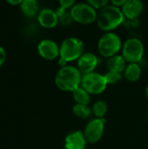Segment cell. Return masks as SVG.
I'll list each match as a JSON object with an SVG mask.
<instances>
[{
  "label": "cell",
  "mask_w": 148,
  "mask_h": 149,
  "mask_svg": "<svg viewBox=\"0 0 148 149\" xmlns=\"http://www.w3.org/2000/svg\"><path fill=\"white\" fill-rule=\"evenodd\" d=\"M144 3L141 0H127L121 7V10L126 19H135L142 14Z\"/></svg>",
  "instance_id": "4fadbf2b"
},
{
  "label": "cell",
  "mask_w": 148,
  "mask_h": 149,
  "mask_svg": "<svg viewBox=\"0 0 148 149\" xmlns=\"http://www.w3.org/2000/svg\"><path fill=\"white\" fill-rule=\"evenodd\" d=\"M10 5H20L23 0H5Z\"/></svg>",
  "instance_id": "4316f807"
},
{
  "label": "cell",
  "mask_w": 148,
  "mask_h": 149,
  "mask_svg": "<svg viewBox=\"0 0 148 149\" xmlns=\"http://www.w3.org/2000/svg\"><path fill=\"white\" fill-rule=\"evenodd\" d=\"M6 60V52L3 47L0 46V68L4 64Z\"/></svg>",
  "instance_id": "d4e9b609"
},
{
  "label": "cell",
  "mask_w": 148,
  "mask_h": 149,
  "mask_svg": "<svg viewBox=\"0 0 148 149\" xmlns=\"http://www.w3.org/2000/svg\"><path fill=\"white\" fill-rule=\"evenodd\" d=\"M126 1L127 0H110V2L112 3L113 5L120 7V8H121L126 3Z\"/></svg>",
  "instance_id": "484cf974"
},
{
  "label": "cell",
  "mask_w": 148,
  "mask_h": 149,
  "mask_svg": "<svg viewBox=\"0 0 148 149\" xmlns=\"http://www.w3.org/2000/svg\"><path fill=\"white\" fill-rule=\"evenodd\" d=\"M84 43L78 38H65L59 45V58L67 63L78 60L85 52Z\"/></svg>",
  "instance_id": "3957f363"
},
{
  "label": "cell",
  "mask_w": 148,
  "mask_h": 149,
  "mask_svg": "<svg viewBox=\"0 0 148 149\" xmlns=\"http://www.w3.org/2000/svg\"><path fill=\"white\" fill-rule=\"evenodd\" d=\"M106 119L93 118L90 120L84 129V134L89 144H96L99 142L105 132Z\"/></svg>",
  "instance_id": "ba28073f"
},
{
  "label": "cell",
  "mask_w": 148,
  "mask_h": 149,
  "mask_svg": "<svg viewBox=\"0 0 148 149\" xmlns=\"http://www.w3.org/2000/svg\"><path fill=\"white\" fill-rule=\"evenodd\" d=\"M82 73L77 66L66 65L58 69L55 75L56 86L64 92L72 93L75 89L81 86Z\"/></svg>",
  "instance_id": "7a4b0ae2"
},
{
  "label": "cell",
  "mask_w": 148,
  "mask_h": 149,
  "mask_svg": "<svg viewBox=\"0 0 148 149\" xmlns=\"http://www.w3.org/2000/svg\"><path fill=\"white\" fill-rule=\"evenodd\" d=\"M20 10L25 17H34L39 12L38 2V0H23L20 3Z\"/></svg>",
  "instance_id": "2e32d148"
},
{
  "label": "cell",
  "mask_w": 148,
  "mask_h": 149,
  "mask_svg": "<svg viewBox=\"0 0 148 149\" xmlns=\"http://www.w3.org/2000/svg\"><path fill=\"white\" fill-rule=\"evenodd\" d=\"M58 3L60 7L70 10L75 4V0H58Z\"/></svg>",
  "instance_id": "cb8c5ba5"
},
{
  "label": "cell",
  "mask_w": 148,
  "mask_h": 149,
  "mask_svg": "<svg viewBox=\"0 0 148 149\" xmlns=\"http://www.w3.org/2000/svg\"><path fill=\"white\" fill-rule=\"evenodd\" d=\"M139 19L135 18V19H126L125 18V21L123 23V24H125L127 28H137L139 26Z\"/></svg>",
  "instance_id": "603a6c76"
},
{
  "label": "cell",
  "mask_w": 148,
  "mask_h": 149,
  "mask_svg": "<svg viewBox=\"0 0 148 149\" xmlns=\"http://www.w3.org/2000/svg\"><path fill=\"white\" fill-rule=\"evenodd\" d=\"M124 21L125 16L121 10V8L111 4L99 10L96 23L101 31L109 32L123 24Z\"/></svg>",
  "instance_id": "6da1fadb"
},
{
  "label": "cell",
  "mask_w": 148,
  "mask_h": 149,
  "mask_svg": "<svg viewBox=\"0 0 148 149\" xmlns=\"http://www.w3.org/2000/svg\"><path fill=\"white\" fill-rule=\"evenodd\" d=\"M72 98L76 104L89 105L91 102V94L81 86L75 89L72 93Z\"/></svg>",
  "instance_id": "e0dca14e"
},
{
  "label": "cell",
  "mask_w": 148,
  "mask_h": 149,
  "mask_svg": "<svg viewBox=\"0 0 148 149\" xmlns=\"http://www.w3.org/2000/svg\"><path fill=\"white\" fill-rule=\"evenodd\" d=\"M145 96H146V99L148 100V85L146 86V89H145Z\"/></svg>",
  "instance_id": "83f0119b"
},
{
  "label": "cell",
  "mask_w": 148,
  "mask_h": 149,
  "mask_svg": "<svg viewBox=\"0 0 148 149\" xmlns=\"http://www.w3.org/2000/svg\"><path fill=\"white\" fill-rule=\"evenodd\" d=\"M107 109L108 107L106 102L102 100H99L95 101L92 106V114L94 115L95 118L105 119V116L107 113Z\"/></svg>",
  "instance_id": "d6986e66"
},
{
  "label": "cell",
  "mask_w": 148,
  "mask_h": 149,
  "mask_svg": "<svg viewBox=\"0 0 148 149\" xmlns=\"http://www.w3.org/2000/svg\"><path fill=\"white\" fill-rule=\"evenodd\" d=\"M106 80L107 82V85H115L119 82H120L123 79V73L117 72H112L107 71L104 74Z\"/></svg>",
  "instance_id": "44dd1931"
},
{
  "label": "cell",
  "mask_w": 148,
  "mask_h": 149,
  "mask_svg": "<svg viewBox=\"0 0 148 149\" xmlns=\"http://www.w3.org/2000/svg\"><path fill=\"white\" fill-rule=\"evenodd\" d=\"M145 47L142 41L137 38L126 39L122 45L121 55L128 63H140L144 56Z\"/></svg>",
  "instance_id": "5b68a950"
},
{
  "label": "cell",
  "mask_w": 148,
  "mask_h": 149,
  "mask_svg": "<svg viewBox=\"0 0 148 149\" xmlns=\"http://www.w3.org/2000/svg\"><path fill=\"white\" fill-rule=\"evenodd\" d=\"M141 73L142 69L139 63H128L123 72V77L129 82H136L140 79Z\"/></svg>",
  "instance_id": "9a60e30c"
},
{
  "label": "cell",
  "mask_w": 148,
  "mask_h": 149,
  "mask_svg": "<svg viewBox=\"0 0 148 149\" xmlns=\"http://www.w3.org/2000/svg\"><path fill=\"white\" fill-rule=\"evenodd\" d=\"M126 65H127V62L126 61V59L123 58L122 55H119V54L107 58V61L106 64L107 71L117 72L120 73H123V72L125 71L126 67Z\"/></svg>",
  "instance_id": "5bb4252c"
},
{
  "label": "cell",
  "mask_w": 148,
  "mask_h": 149,
  "mask_svg": "<svg viewBox=\"0 0 148 149\" xmlns=\"http://www.w3.org/2000/svg\"><path fill=\"white\" fill-rule=\"evenodd\" d=\"M73 114L81 120H88L91 118L92 114V107L89 105H83V104H76L72 107Z\"/></svg>",
  "instance_id": "ac0fdd59"
},
{
  "label": "cell",
  "mask_w": 148,
  "mask_h": 149,
  "mask_svg": "<svg viewBox=\"0 0 148 149\" xmlns=\"http://www.w3.org/2000/svg\"><path fill=\"white\" fill-rule=\"evenodd\" d=\"M56 13L58 15V23L61 24L62 25H69L71 24L73 21L72 17L71 15V11L70 10L62 8V7H58L56 10Z\"/></svg>",
  "instance_id": "ffe728a7"
},
{
  "label": "cell",
  "mask_w": 148,
  "mask_h": 149,
  "mask_svg": "<svg viewBox=\"0 0 148 149\" xmlns=\"http://www.w3.org/2000/svg\"><path fill=\"white\" fill-rule=\"evenodd\" d=\"M122 41L119 35L113 31L106 32L98 41V51L99 54L106 58L117 55L122 49Z\"/></svg>",
  "instance_id": "277c9868"
},
{
  "label": "cell",
  "mask_w": 148,
  "mask_h": 149,
  "mask_svg": "<svg viewBox=\"0 0 148 149\" xmlns=\"http://www.w3.org/2000/svg\"><path fill=\"white\" fill-rule=\"evenodd\" d=\"M85 1L87 3H89L96 10H100L104 8L105 6L108 5V3L110 2V0H85Z\"/></svg>",
  "instance_id": "7402d4cb"
},
{
  "label": "cell",
  "mask_w": 148,
  "mask_h": 149,
  "mask_svg": "<svg viewBox=\"0 0 148 149\" xmlns=\"http://www.w3.org/2000/svg\"><path fill=\"white\" fill-rule=\"evenodd\" d=\"M107 86L108 85L104 74L93 72L85 74L82 77L81 86L91 95H99L103 93Z\"/></svg>",
  "instance_id": "52a82bcc"
},
{
  "label": "cell",
  "mask_w": 148,
  "mask_h": 149,
  "mask_svg": "<svg viewBox=\"0 0 148 149\" xmlns=\"http://www.w3.org/2000/svg\"><path fill=\"white\" fill-rule=\"evenodd\" d=\"M70 11L73 21L80 24H91L97 20V10L86 2L75 3Z\"/></svg>",
  "instance_id": "8992f818"
},
{
  "label": "cell",
  "mask_w": 148,
  "mask_h": 149,
  "mask_svg": "<svg viewBox=\"0 0 148 149\" xmlns=\"http://www.w3.org/2000/svg\"><path fill=\"white\" fill-rule=\"evenodd\" d=\"M37 18L39 25L45 29H52L58 24V18L56 10H53L50 8H44L40 10Z\"/></svg>",
  "instance_id": "7c38bea8"
},
{
  "label": "cell",
  "mask_w": 148,
  "mask_h": 149,
  "mask_svg": "<svg viewBox=\"0 0 148 149\" xmlns=\"http://www.w3.org/2000/svg\"><path fill=\"white\" fill-rule=\"evenodd\" d=\"M88 142L85 139L84 132L76 130L69 133L64 141L65 149H85Z\"/></svg>",
  "instance_id": "8fae6325"
},
{
  "label": "cell",
  "mask_w": 148,
  "mask_h": 149,
  "mask_svg": "<svg viewBox=\"0 0 148 149\" xmlns=\"http://www.w3.org/2000/svg\"><path fill=\"white\" fill-rule=\"evenodd\" d=\"M99 65V58L92 52H84L77 60V67L82 75L95 72Z\"/></svg>",
  "instance_id": "30bf717a"
},
{
  "label": "cell",
  "mask_w": 148,
  "mask_h": 149,
  "mask_svg": "<svg viewBox=\"0 0 148 149\" xmlns=\"http://www.w3.org/2000/svg\"><path fill=\"white\" fill-rule=\"evenodd\" d=\"M39 56L45 60H55L59 58V45L51 39L41 40L37 47Z\"/></svg>",
  "instance_id": "9c48e42d"
}]
</instances>
